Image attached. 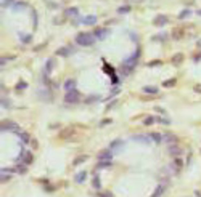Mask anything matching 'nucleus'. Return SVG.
I'll return each mask as SVG.
<instances>
[{
	"label": "nucleus",
	"mask_w": 201,
	"mask_h": 197,
	"mask_svg": "<svg viewBox=\"0 0 201 197\" xmlns=\"http://www.w3.org/2000/svg\"><path fill=\"white\" fill-rule=\"evenodd\" d=\"M2 106H5V108H8L10 106V103L7 101V98H2Z\"/></svg>",
	"instance_id": "obj_32"
},
{
	"label": "nucleus",
	"mask_w": 201,
	"mask_h": 197,
	"mask_svg": "<svg viewBox=\"0 0 201 197\" xmlns=\"http://www.w3.org/2000/svg\"><path fill=\"white\" fill-rule=\"evenodd\" d=\"M111 167V160H100V164L97 165V168H108Z\"/></svg>",
	"instance_id": "obj_19"
},
{
	"label": "nucleus",
	"mask_w": 201,
	"mask_h": 197,
	"mask_svg": "<svg viewBox=\"0 0 201 197\" xmlns=\"http://www.w3.org/2000/svg\"><path fill=\"white\" fill-rule=\"evenodd\" d=\"M156 120L159 122V124H164V125H169V124H171V120H169V119H156Z\"/></svg>",
	"instance_id": "obj_30"
},
{
	"label": "nucleus",
	"mask_w": 201,
	"mask_h": 197,
	"mask_svg": "<svg viewBox=\"0 0 201 197\" xmlns=\"http://www.w3.org/2000/svg\"><path fill=\"white\" fill-rule=\"evenodd\" d=\"M127 2H137V3H140V2H143V0H127Z\"/></svg>",
	"instance_id": "obj_39"
},
{
	"label": "nucleus",
	"mask_w": 201,
	"mask_h": 197,
	"mask_svg": "<svg viewBox=\"0 0 201 197\" xmlns=\"http://www.w3.org/2000/svg\"><path fill=\"white\" fill-rule=\"evenodd\" d=\"M21 140L24 141V143H29V140H31V138H29L26 133H21Z\"/></svg>",
	"instance_id": "obj_31"
},
{
	"label": "nucleus",
	"mask_w": 201,
	"mask_h": 197,
	"mask_svg": "<svg viewBox=\"0 0 201 197\" xmlns=\"http://www.w3.org/2000/svg\"><path fill=\"white\" fill-rule=\"evenodd\" d=\"M150 136H151V140L155 141V143H159V141H161V135H159V133H151Z\"/></svg>",
	"instance_id": "obj_26"
},
{
	"label": "nucleus",
	"mask_w": 201,
	"mask_h": 197,
	"mask_svg": "<svg viewBox=\"0 0 201 197\" xmlns=\"http://www.w3.org/2000/svg\"><path fill=\"white\" fill-rule=\"evenodd\" d=\"M111 149H105V151H102V152L98 154V159L100 160H105V159H106V160H110L111 159Z\"/></svg>",
	"instance_id": "obj_10"
},
{
	"label": "nucleus",
	"mask_w": 201,
	"mask_h": 197,
	"mask_svg": "<svg viewBox=\"0 0 201 197\" xmlns=\"http://www.w3.org/2000/svg\"><path fill=\"white\" fill-rule=\"evenodd\" d=\"M195 91H200L201 93V85H196V87H195Z\"/></svg>",
	"instance_id": "obj_36"
},
{
	"label": "nucleus",
	"mask_w": 201,
	"mask_h": 197,
	"mask_svg": "<svg viewBox=\"0 0 201 197\" xmlns=\"http://www.w3.org/2000/svg\"><path fill=\"white\" fill-rule=\"evenodd\" d=\"M174 85H175V79H171V80L163 82V87H166V88H171V87H174Z\"/></svg>",
	"instance_id": "obj_22"
},
{
	"label": "nucleus",
	"mask_w": 201,
	"mask_h": 197,
	"mask_svg": "<svg viewBox=\"0 0 201 197\" xmlns=\"http://www.w3.org/2000/svg\"><path fill=\"white\" fill-rule=\"evenodd\" d=\"M79 93L77 90H73V91H66V96H65V101L66 103H69V104H74V103H77L79 101Z\"/></svg>",
	"instance_id": "obj_2"
},
{
	"label": "nucleus",
	"mask_w": 201,
	"mask_h": 197,
	"mask_svg": "<svg viewBox=\"0 0 201 197\" xmlns=\"http://www.w3.org/2000/svg\"><path fill=\"white\" fill-rule=\"evenodd\" d=\"M65 90L66 91H73V90H76V80H74V79L66 80L65 82Z\"/></svg>",
	"instance_id": "obj_9"
},
{
	"label": "nucleus",
	"mask_w": 201,
	"mask_h": 197,
	"mask_svg": "<svg viewBox=\"0 0 201 197\" xmlns=\"http://www.w3.org/2000/svg\"><path fill=\"white\" fill-rule=\"evenodd\" d=\"M156 111H158V112H159L161 116H166V111H164L163 108H156Z\"/></svg>",
	"instance_id": "obj_33"
},
{
	"label": "nucleus",
	"mask_w": 201,
	"mask_h": 197,
	"mask_svg": "<svg viewBox=\"0 0 201 197\" xmlns=\"http://www.w3.org/2000/svg\"><path fill=\"white\" fill-rule=\"evenodd\" d=\"M93 40H95L93 34H87V32H82L76 37V42H77L81 47H90V45L93 43Z\"/></svg>",
	"instance_id": "obj_1"
},
{
	"label": "nucleus",
	"mask_w": 201,
	"mask_h": 197,
	"mask_svg": "<svg viewBox=\"0 0 201 197\" xmlns=\"http://www.w3.org/2000/svg\"><path fill=\"white\" fill-rule=\"evenodd\" d=\"M13 172H15L13 168H2V172H0V175H2V176H0V181H2V183H3V181H8L10 175H11Z\"/></svg>",
	"instance_id": "obj_6"
},
{
	"label": "nucleus",
	"mask_w": 201,
	"mask_h": 197,
	"mask_svg": "<svg viewBox=\"0 0 201 197\" xmlns=\"http://www.w3.org/2000/svg\"><path fill=\"white\" fill-rule=\"evenodd\" d=\"M24 87H26V83H24V82H21V83L18 85V88H24Z\"/></svg>",
	"instance_id": "obj_38"
},
{
	"label": "nucleus",
	"mask_w": 201,
	"mask_h": 197,
	"mask_svg": "<svg viewBox=\"0 0 201 197\" xmlns=\"http://www.w3.org/2000/svg\"><path fill=\"white\" fill-rule=\"evenodd\" d=\"M2 132L3 130H11V132H19V128H18L16 124H11V122H2Z\"/></svg>",
	"instance_id": "obj_5"
},
{
	"label": "nucleus",
	"mask_w": 201,
	"mask_h": 197,
	"mask_svg": "<svg viewBox=\"0 0 201 197\" xmlns=\"http://www.w3.org/2000/svg\"><path fill=\"white\" fill-rule=\"evenodd\" d=\"M100 197H113V194L111 192H103V194H100Z\"/></svg>",
	"instance_id": "obj_34"
},
{
	"label": "nucleus",
	"mask_w": 201,
	"mask_h": 197,
	"mask_svg": "<svg viewBox=\"0 0 201 197\" xmlns=\"http://www.w3.org/2000/svg\"><path fill=\"white\" fill-rule=\"evenodd\" d=\"M108 34H110V31H108L106 27H98V29H95V31H93L95 39H105Z\"/></svg>",
	"instance_id": "obj_3"
},
{
	"label": "nucleus",
	"mask_w": 201,
	"mask_h": 197,
	"mask_svg": "<svg viewBox=\"0 0 201 197\" xmlns=\"http://www.w3.org/2000/svg\"><path fill=\"white\" fill-rule=\"evenodd\" d=\"M174 63V64H180L182 61H184V55H182V53H175V55H174L172 56V59H171Z\"/></svg>",
	"instance_id": "obj_13"
},
{
	"label": "nucleus",
	"mask_w": 201,
	"mask_h": 197,
	"mask_svg": "<svg viewBox=\"0 0 201 197\" xmlns=\"http://www.w3.org/2000/svg\"><path fill=\"white\" fill-rule=\"evenodd\" d=\"M71 47H61V48L56 51V55H60V56H68V55H71Z\"/></svg>",
	"instance_id": "obj_11"
},
{
	"label": "nucleus",
	"mask_w": 201,
	"mask_h": 197,
	"mask_svg": "<svg viewBox=\"0 0 201 197\" xmlns=\"http://www.w3.org/2000/svg\"><path fill=\"white\" fill-rule=\"evenodd\" d=\"M166 141L167 143H175V136L174 135H166Z\"/></svg>",
	"instance_id": "obj_29"
},
{
	"label": "nucleus",
	"mask_w": 201,
	"mask_h": 197,
	"mask_svg": "<svg viewBox=\"0 0 201 197\" xmlns=\"http://www.w3.org/2000/svg\"><path fill=\"white\" fill-rule=\"evenodd\" d=\"M164 192V184H161V186H158V188H156V191L155 192H153V196L151 197H159L161 194Z\"/></svg>",
	"instance_id": "obj_18"
},
{
	"label": "nucleus",
	"mask_w": 201,
	"mask_h": 197,
	"mask_svg": "<svg viewBox=\"0 0 201 197\" xmlns=\"http://www.w3.org/2000/svg\"><path fill=\"white\" fill-rule=\"evenodd\" d=\"M81 21H82L84 24H93L95 21H97V18L95 16H85V18H81Z\"/></svg>",
	"instance_id": "obj_16"
},
{
	"label": "nucleus",
	"mask_w": 201,
	"mask_h": 197,
	"mask_svg": "<svg viewBox=\"0 0 201 197\" xmlns=\"http://www.w3.org/2000/svg\"><path fill=\"white\" fill-rule=\"evenodd\" d=\"M84 180H85V172H81L76 175V183H84Z\"/></svg>",
	"instance_id": "obj_21"
},
{
	"label": "nucleus",
	"mask_w": 201,
	"mask_h": 197,
	"mask_svg": "<svg viewBox=\"0 0 201 197\" xmlns=\"http://www.w3.org/2000/svg\"><path fill=\"white\" fill-rule=\"evenodd\" d=\"M87 159H89V156H81V157H77V159L74 160V164H73V165H79V164H82V162H85Z\"/></svg>",
	"instance_id": "obj_23"
},
{
	"label": "nucleus",
	"mask_w": 201,
	"mask_h": 197,
	"mask_svg": "<svg viewBox=\"0 0 201 197\" xmlns=\"http://www.w3.org/2000/svg\"><path fill=\"white\" fill-rule=\"evenodd\" d=\"M190 15H192V11H190V10H185V11H182L180 15H179V19H184V18H188Z\"/></svg>",
	"instance_id": "obj_25"
},
{
	"label": "nucleus",
	"mask_w": 201,
	"mask_h": 197,
	"mask_svg": "<svg viewBox=\"0 0 201 197\" xmlns=\"http://www.w3.org/2000/svg\"><path fill=\"white\" fill-rule=\"evenodd\" d=\"M182 165H184V164H182V159H180V157H175L174 162L171 164V168H172L174 173H179V172H180V168H182Z\"/></svg>",
	"instance_id": "obj_4"
},
{
	"label": "nucleus",
	"mask_w": 201,
	"mask_h": 197,
	"mask_svg": "<svg viewBox=\"0 0 201 197\" xmlns=\"http://www.w3.org/2000/svg\"><path fill=\"white\" fill-rule=\"evenodd\" d=\"M167 21H169V18L166 16V15H158L153 23H155L156 26H164V24H167Z\"/></svg>",
	"instance_id": "obj_7"
},
{
	"label": "nucleus",
	"mask_w": 201,
	"mask_h": 197,
	"mask_svg": "<svg viewBox=\"0 0 201 197\" xmlns=\"http://www.w3.org/2000/svg\"><path fill=\"white\" fill-rule=\"evenodd\" d=\"M124 144V141H119V140H116V141H113L111 143V148L110 149H113V148H118V146H122Z\"/></svg>",
	"instance_id": "obj_28"
},
{
	"label": "nucleus",
	"mask_w": 201,
	"mask_h": 197,
	"mask_svg": "<svg viewBox=\"0 0 201 197\" xmlns=\"http://www.w3.org/2000/svg\"><path fill=\"white\" fill-rule=\"evenodd\" d=\"M135 140H137V141H148L147 136H135Z\"/></svg>",
	"instance_id": "obj_35"
},
{
	"label": "nucleus",
	"mask_w": 201,
	"mask_h": 197,
	"mask_svg": "<svg viewBox=\"0 0 201 197\" xmlns=\"http://www.w3.org/2000/svg\"><path fill=\"white\" fill-rule=\"evenodd\" d=\"M143 91L150 93V95H155V93H158V87H143Z\"/></svg>",
	"instance_id": "obj_20"
},
{
	"label": "nucleus",
	"mask_w": 201,
	"mask_h": 197,
	"mask_svg": "<svg viewBox=\"0 0 201 197\" xmlns=\"http://www.w3.org/2000/svg\"><path fill=\"white\" fill-rule=\"evenodd\" d=\"M196 45H198V48H201V40H198V42H196Z\"/></svg>",
	"instance_id": "obj_40"
},
{
	"label": "nucleus",
	"mask_w": 201,
	"mask_h": 197,
	"mask_svg": "<svg viewBox=\"0 0 201 197\" xmlns=\"http://www.w3.org/2000/svg\"><path fill=\"white\" fill-rule=\"evenodd\" d=\"M198 15H201V11H198Z\"/></svg>",
	"instance_id": "obj_41"
},
{
	"label": "nucleus",
	"mask_w": 201,
	"mask_h": 197,
	"mask_svg": "<svg viewBox=\"0 0 201 197\" xmlns=\"http://www.w3.org/2000/svg\"><path fill=\"white\" fill-rule=\"evenodd\" d=\"M129 11H130V7H121V8H118V13H121V15L129 13Z\"/></svg>",
	"instance_id": "obj_27"
},
{
	"label": "nucleus",
	"mask_w": 201,
	"mask_h": 197,
	"mask_svg": "<svg viewBox=\"0 0 201 197\" xmlns=\"http://www.w3.org/2000/svg\"><path fill=\"white\" fill-rule=\"evenodd\" d=\"M92 186H93L95 189H100V188H102V184H100V178H98V175H93V180H92Z\"/></svg>",
	"instance_id": "obj_17"
},
{
	"label": "nucleus",
	"mask_w": 201,
	"mask_h": 197,
	"mask_svg": "<svg viewBox=\"0 0 201 197\" xmlns=\"http://www.w3.org/2000/svg\"><path fill=\"white\" fill-rule=\"evenodd\" d=\"M65 15L66 16H69V18H74V16H77L79 15V11H77V8H68L65 11Z\"/></svg>",
	"instance_id": "obj_15"
},
{
	"label": "nucleus",
	"mask_w": 201,
	"mask_h": 197,
	"mask_svg": "<svg viewBox=\"0 0 201 197\" xmlns=\"http://www.w3.org/2000/svg\"><path fill=\"white\" fill-rule=\"evenodd\" d=\"M53 66H55V61L53 59H47V64H45V74H50L53 71Z\"/></svg>",
	"instance_id": "obj_14"
},
{
	"label": "nucleus",
	"mask_w": 201,
	"mask_h": 197,
	"mask_svg": "<svg viewBox=\"0 0 201 197\" xmlns=\"http://www.w3.org/2000/svg\"><path fill=\"white\" fill-rule=\"evenodd\" d=\"M155 117H145V120H143V125H153L155 124Z\"/></svg>",
	"instance_id": "obj_24"
},
{
	"label": "nucleus",
	"mask_w": 201,
	"mask_h": 197,
	"mask_svg": "<svg viewBox=\"0 0 201 197\" xmlns=\"http://www.w3.org/2000/svg\"><path fill=\"white\" fill-rule=\"evenodd\" d=\"M26 168H28V165L23 164V162H19V164L15 165V168H13V170H15L16 173H24V172H26Z\"/></svg>",
	"instance_id": "obj_12"
},
{
	"label": "nucleus",
	"mask_w": 201,
	"mask_h": 197,
	"mask_svg": "<svg viewBox=\"0 0 201 197\" xmlns=\"http://www.w3.org/2000/svg\"><path fill=\"white\" fill-rule=\"evenodd\" d=\"M110 122H111L110 119H106V120H103V122H102V127H103V125H106V124H110Z\"/></svg>",
	"instance_id": "obj_37"
},
{
	"label": "nucleus",
	"mask_w": 201,
	"mask_h": 197,
	"mask_svg": "<svg viewBox=\"0 0 201 197\" xmlns=\"http://www.w3.org/2000/svg\"><path fill=\"white\" fill-rule=\"evenodd\" d=\"M169 154H171V156L172 157H180L182 156V152H184V151H182L180 148H179V146H169Z\"/></svg>",
	"instance_id": "obj_8"
}]
</instances>
